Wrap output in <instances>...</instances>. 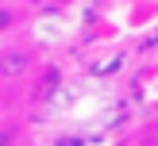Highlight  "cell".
<instances>
[{
  "instance_id": "obj_2",
  "label": "cell",
  "mask_w": 158,
  "mask_h": 146,
  "mask_svg": "<svg viewBox=\"0 0 158 146\" xmlns=\"http://www.w3.org/2000/svg\"><path fill=\"white\" fill-rule=\"evenodd\" d=\"M27 8H23V0H0V38L12 35V31H19L23 23H27Z\"/></svg>"
},
{
  "instance_id": "obj_1",
  "label": "cell",
  "mask_w": 158,
  "mask_h": 146,
  "mask_svg": "<svg viewBox=\"0 0 158 146\" xmlns=\"http://www.w3.org/2000/svg\"><path fill=\"white\" fill-rule=\"evenodd\" d=\"M39 65V50L27 42H8L0 46V81H23V77L31 73V69Z\"/></svg>"
}]
</instances>
